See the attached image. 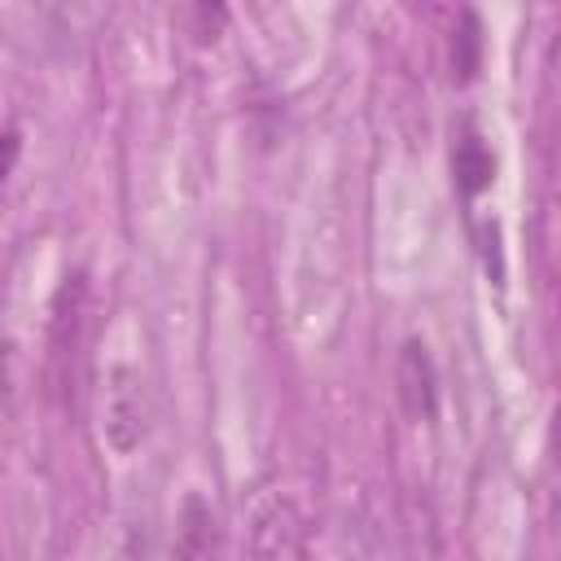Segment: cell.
<instances>
[{
	"label": "cell",
	"mask_w": 561,
	"mask_h": 561,
	"mask_svg": "<svg viewBox=\"0 0 561 561\" xmlns=\"http://www.w3.org/2000/svg\"><path fill=\"white\" fill-rule=\"evenodd\" d=\"M83 333H88V276L75 267L61 280L53 298V320H48V390L61 403H75Z\"/></svg>",
	"instance_id": "obj_1"
},
{
	"label": "cell",
	"mask_w": 561,
	"mask_h": 561,
	"mask_svg": "<svg viewBox=\"0 0 561 561\" xmlns=\"http://www.w3.org/2000/svg\"><path fill=\"white\" fill-rule=\"evenodd\" d=\"M101 434L118 456H131L149 434V390L136 368H110L101 386Z\"/></svg>",
	"instance_id": "obj_2"
},
{
	"label": "cell",
	"mask_w": 561,
	"mask_h": 561,
	"mask_svg": "<svg viewBox=\"0 0 561 561\" xmlns=\"http://www.w3.org/2000/svg\"><path fill=\"white\" fill-rule=\"evenodd\" d=\"M307 517L294 500H272L250 530V561H302Z\"/></svg>",
	"instance_id": "obj_3"
},
{
	"label": "cell",
	"mask_w": 561,
	"mask_h": 561,
	"mask_svg": "<svg viewBox=\"0 0 561 561\" xmlns=\"http://www.w3.org/2000/svg\"><path fill=\"white\" fill-rule=\"evenodd\" d=\"M394 381H399V408L408 412V421H430L438 412V373H434L425 342H416V337L403 342Z\"/></svg>",
	"instance_id": "obj_4"
},
{
	"label": "cell",
	"mask_w": 561,
	"mask_h": 561,
	"mask_svg": "<svg viewBox=\"0 0 561 561\" xmlns=\"http://www.w3.org/2000/svg\"><path fill=\"white\" fill-rule=\"evenodd\" d=\"M219 557H224L219 517L210 513V504L202 495H188L180 504V522H175V539H171V561H219Z\"/></svg>",
	"instance_id": "obj_5"
},
{
	"label": "cell",
	"mask_w": 561,
	"mask_h": 561,
	"mask_svg": "<svg viewBox=\"0 0 561 561\" xmlns=\"http://www.w3.org/2000/svg\"><path fill=\"white\" fill-rule=\"evenodd\" d=\"M451 180H456V188H460L465 197H478V193L495 180V158H491V149L482 145V136L460 131V140H456V149H451Z\"/></svg>",
	"instance_id": "obj_6"
},
{
	"label": "cell",
	"mask_w": 561,
	"mask_h": 561,
	"mask_svg": "<svg viewBox=\"0 0 561 561\" xmlns=\"http://www.w3.org/2000/svg\"><path fill=\"white\" fill-rule=\"evenodd\" d=\"M478 61H482V22H478L473 9H465L460 13V26L451 35V75L460 83H469L478 75Z\"/></svg>",
	"instance_id": "obj_7"
},
{
	"label": "cell",
	"mask_w": 561,
	"mask_h": 561,
	"mask_svg": "<svg viewBox=\"0 0 561 561\" xmlns=\"http://www.w3.org/2000/svg\"><path fill=\"white\" fill-rule=\"evenodd\" d=\"M184 22H188V35H193L197 44H206V39H215L219 26L228 22V9H224V4H193V9H184Z\"/></svg>",
	"instance_id": "obj_8"
},
{
	"label": "cell",
	"mask_w": 561,
	"mask_h": 561,
	"mask_svg": "<svg viewBox=\"0 0 561 561\" xmlns=\"http://www.w3.org/2000/svg\"><path fill=\"white\" fill-rule=\"evenodd\" d=\"M18 153H22V131L18 127H0V202H4L9 175L18 167Z\"/></svg>",
	"instance_id": "obj_9"
}]
</instances>
